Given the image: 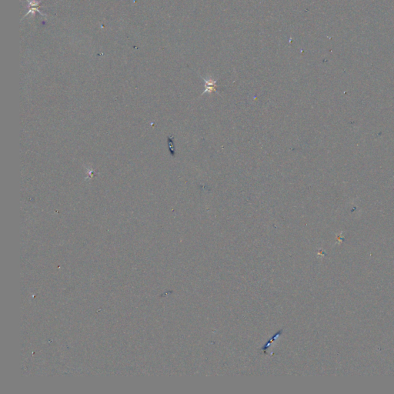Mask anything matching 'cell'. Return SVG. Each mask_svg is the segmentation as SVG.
<instances>
[{
	"label": "cell",
	"instance_id": "6da1fadb",
	"mask_svg": "<svg viewBox=\"0 0 394 394\" xmlns=\"http://www.w3.org/2000/svg\"><path fill=\"white\" fill-rule=\"evenodd\" d=\"M204 81H205V89L206 90L204 91V93H206V92H212L213 91L216 90V81L213 80V79H203Z\"/></svg>",
	"mask_w": 394,
	"mask_h": 394
}]
</instances>
